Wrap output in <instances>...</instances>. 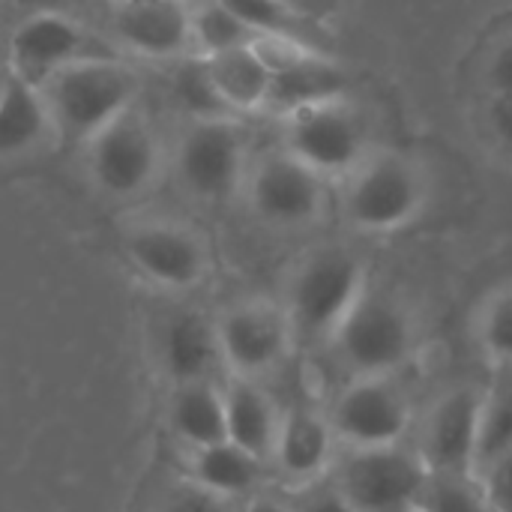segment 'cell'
<instances>
[{
    "label": "cell",
    "instance_id": "1",
    "mask_svg": "<svg viewBox=\"0 0 512 512\" xmlns=\"http://www.w3.org/2000/svg\"><path fill=\"white\" fill-rule=\"evenodd\" d=\"M90 192L117 207H138L168 177V138L138 99L105 123L81 150Z\"/></svg>",
    "mask_w": 512,
    "mask_h": 512
},
{
    "label": "cell",
    "instance_id": "2",
    "mask_svg": "<svg viewBox=\"0 0 512 512\" xmlns=\"http://www.w3.org/2000/svg\"><path fill=\"white\" fill-rule=\"evenodd\" d=\"M36 90L57 147L81 150L105 123L141 99V75L120 54H99L69 63Z\"/></svg>",
    "mask_w": 512,
    "mask_h": 512
},
{
    "label": "cell",
    "instance_id": "3",
    "mask_svg": "<svg viewBox=\"0 0 512 512\" xmlns=\"http://www.w3.org/2000/svg\"><path fill=\"white\" fill-rule=\"evenodd\" d=\"M249 159V132L240 117H189L168 138V177L192 204L240 198Z\"/></svg>",
    "mask_w": 512,
    "mask_h": 512
},
{
    "label": "cell",
    "instance_id": "4",
    "mask_svg": "<svg viewBox=\"0 0 512 512\" xmlns=\"http://www.w3.org/2000/svg\"><path fill=\"white\" fill-rule=\"evenodd\" d=\"M120 249L147 285L174 297L198 291L213 270L207 234L174 213H132L120 225Z\"/></svg>",
    "mask_w": 512,
    "mask_h": 512
},
{
    "label": "cell",
    "instance_id": "5",
    "mask_svg": "<svg viewBox=\"0 0 512 512\" xmlns=\"http://www.w3.org/2000/svg\"><path fill=\"white\" fill-rule=\"evenodd\" d=\"M327 345L351 378H396L417 348V324L402 300L366 285Z\"/></svg>",
    "mask_w": 512,
    "mask_h": 512
},
{
    "label": "cell",
    "instance_id": "6",
    "mask_svg": "<svg viewBox=\"0 0 512 512\" xmlns=\"http://www.w3.org/2000/svg\"><path fill=\"white\" fill-rule=\"evenodd\" d=\"M366 285V267L354 252L342 246H321L309 252L294 267L282 303L294 327V339L327 345Z\"/></svg>",
    "mask_w": 512,
    "mask_h": 512
},
{
    "label": "cell",
    "instance_id": "7",
    "mask_svg": "<svg viewBox=\"0 0 512 512\" xmlns=\"http://www.w3.org/2000/svg\"><path fill=\"white\" fill-rule=\"evenodd\" d=\"M282 147L324 180L348 177L369 159V129L348 96H333L285 114Z\"/></svg>",
    "mask_w": 512,
    "mask_h": 512
},
{
    "label": "cell",
    "instance_id": "8",
    "mask_svg": "<svg viewBox=\"0 0 512 512\" xmlns=\"http://www.w3.org/2000/svg\"><path fill=\"white\" fill-rule=\"evenodd\" d=\"M240 198L249 213L273 231H303L324 213V177L285 147L252 153Z\"/></svg>",
    "mask_w": 512,
    "mask_h": 512
},
{
    "label": "cell",
    "instance_id": "9",
    "mask_svg": "<svg viewBox=\"0 0 512 512\" xmlns=\"http://www.w3.org/2000/svg\"><path fill=\"white\" fill-rule=\"evenodd\" d=\"M99 54L117 51L108 36L96 30L87 18L66 12H30L21 15L18 24L9 30L3 63L18 81L39 87L69 63Z\"/></svg>",
    "mask_w": 512,
    "mask_h": 512
},
{
    "label": "cell",
    "instance_id": "10",
    "mask_svg": "<svg viewBox=\"0 0 512 512\" xmlns=\"http://www.w3.org/2000/svg\"><path fill=\"white\" fill-rule=\"evenodd\" d=\"M429 468L405 444L345 450L333 486L357 512H408L420 504Z\"/></svg>",
    "mask_w": 512,
    "mask_h": 512
},
{
    "label": "cell",
    "instance_id": "11",
    "mask_svg": "<svg viewBox=\"0 0 512 512\" xmlns=\"http://www.w3.org/2000/svg\"><path fill=\"white\" fill-rule=\"evenodd\" d=\"M213 321L222 366L234 378L258 381L270 375L288 360L297 342L285 306L270 300H237L213 315Z\"/></svg>",
    "mask_w": 512,
    "mask_h": 512
},
{
    "label": "cell",
    "instance_id": "12",
    "mask_svg": "<svg viewBox=\"0 0 512 512\" xmlns=\"http://www.w3.org/2000/svg\"><path fill=\"white\" fill-rule=\"evenodd\" d=\"M486 390L477 384H456L444 390L420 423V444L414 447L435 477H474L483 438Z\"/></svg>",
    "mask_w": 512,
    "mask_h": 512
},
{
    "label": "cell",
    "instance_id": "13",
    "mask_svg": "<svg viewBox=\"0 0 512 512\" xmlns=\"http://www.w3.org/2000/svg\"><path fill=\"white\" fill-rule=\"evenodd\" d=\"M327 420L336 444L345 450H372L402 444L414 423V411L396 378H351L336 396Z\"/></svg>",
    "mask_w": 512,
    "mask_h": 512
},
{
    "label": "cell",
    "instance_id": "14",
    "mask_svg": "<svg viewBox=\"0 0 512 512\" xmlns=\"http://www.w3.org/2000/svg\"><path fill=\"white\" fill-rule=\"evenodd\" d=\"M102 33L117 54L159 63L195 54L189 0H108Z\"/></svg>",
    "mask_w": 512,
    "mask_h": 512
},
{
    "label": "cell",
    "instance_id": "15",
    "mask_svg": "<svg viewBox=\"0 0 512 512\" xmlns=\"http://www.w3.org/2000/svg\"><path fill=\"white\" fill-rule=\"evenodd\" d=\"M345 213L363 231H393L411 222L426 198L420 171L396 156H369L348 174Z\"/></svg>",
    "mask_w": 512,
    "mask_h": 512
},
{
    "label": "cell",
    "instance_id": "16",
    "mask_svg": "<svg viewBox=\"0 0 512 512\" xmlns=\"http://www.w3.org/2000/svg\"><path fill=\"white\" fill-rule=\"evenodd\" d=\"M153 351L168 384L213 381L216 366H222L216 321L198 306H168L153 321Z\"/></svg>",
    "mask_w": 512,
    "mask_h": 512
},
{
    "label": "cell",
    "instance_id": "17",
    "mask_svg": "<svg viewBox=\"0 0 512 512\" xmlns=\"http://www.w3.org/2000/svg\"><path fill=\"white\" fill-rule=\"evenodd\" d=\"M336 435L330 429L327 414L312 408H291L282 411L279 438L270 456V465L291 483V486H312L324 480L336 459Z\"/></svg>",
    "mask_w": 512,
    "mask_h": 512
},
{
    "label": "cell",
    "instance_id": "18",
    "mask_svg": "<svg viewBox=\"0 0 512 512\" xmlns=\"http://www.w3.org/2000/svg\"><path fill=\"white\" fill-rule=\"evenodd\" d=\"M222 402H225L228 441L270 465L282 426V411L267 396V390H261V384L252 378L231 375L228 384L222 387Z\"/></svg>",
    "mask_w": 512,
    "mask_h": 512
},
{
    "label": "cell",
    "instance_id": "19",
    "mask_svg": "<svg viewBox=\"0 0 512 512\" xmlns=\"http://www.w3.org/2000/svg\"><path fill=\"white\" fill-rule=\"evenodd\" d=\"M48 147H57V138L39 90L9 72L0 93V162L30 159Z\"/></svg>",
    "mask_w": 512,
    "mask_h": 512
},
{
    "label": "cell",
    "instance_id": "20",
    "mask_svg": "<svg viewBox=\"0 0 512 512\" xmlns=\"http://www.w3.org/2000/svg\"><path fill=\"white\" fill-rule=\"evenodd\" d=\"M201 57H204L207 78H210L219 102L231 114L243 117V114L264 111L267 90H270V69L258 57L252 42L225 48L216 54H201Z\"/></svg>",
    "mask_w": 512,
    "mask_h": 512
},
{
    "label": "cell",
    "instance_id": "21",
    "mask_svg": "<svg viewBox=\"0 0 512 512\" xmlns=\"http://www.w3.org/2000/svg\"><path fill=\"white\" fill-rule=\"evenodd\" d=\"M264 474H267V462L246 453L243 447H237L231 441L189 450L186 477L195 480L198 486H204L216 495L234 498V501H249L252 495H258Z\"/></svg>",
    "mask_w": 512,
    "mask_h": 512
},
{
    "label": "cell",
    "instance_id": "22",
    "mask_svg": "<svg viewBox=\"0 0 512 512\" xmlns=\"http://www.w3.org/2000/svg\"><path fill=\"white\" fill-rule=\"evenodd\" d=\"M165 417H168L171 435L189 450L228 441L222 387H216L213 381L174 384Z\"/></svg>",
    "mask_w": 512,
    "mask_h": 512
},
{
    "label": "cell",
    "instance_id": "23",
    "mask_svg": "<svg viewBox=\"0 0 512 512\" xmlns=\"http://www.w3.org/2000/svg\"><path fill=\"white\" fill-rule=\"evenodd\" d=\"M252 33L258 36H276L291 39L318 51L330 54V39L321 24L312 21V15L288 0H222Z\"/></svg>",
    "mask_w": 512,
    "mask_h": 512
},
{
    "label": "cell",
    "instance_id": "24",
    "mask_svg": "<svg viewBox=\"0 0 512 512\" xmlns=\"http://www.w3.org/2000/svg\"><path fill=\"white\" fill-rule=\"evenodd\" d=\"M195 54H216L225 48L255 42V33L222 0H189Z\"/></svg>",
    "mask_w": 512,
    "mask_h": 512
},
{
    "label": "cell",
    "instance_id": "25",
    "mask_svg": "<svg viewBox=\"0 0 512 512\" xmlns=\"http://www.w3.org/2000/svg\"><path fill=\"white\" fill-rule=\"evenodd\" d=\"M477 345L483 357L498 366V369H512V285L498 288L489 294L477 315Z\"/></svg>",
    "mask_w": 512,
    "mask_h": 512
},
{
    "label": "cell",
    "instance_id": "26",
    "mask_svg": "<svg viewBox=\"0 0 512 512\" xmlns=\"http://www.w3.org/2000/svg\"><path fill=\"white\" fill-rule=\"evenodd\" d=\"M420 507L426 512H492L474 477H435L420 495Z\"/></svg>",
    "mask_w": 512,
    "mask_h": 512
},
{
    "label": "cell",
    "instance_id": "27",
    "mask_svg": "<svg viewBox=\"0 0 512 512\" xmlns=\"http://www.w3.org/2000/svg\"><path fill=\"white\" fill-rule=\"evenodd\" d=\"M512 444V384H498L486 390V411H483V438H480V459L489 462L495 453Z\"/></svg>",
    "mask_w": 512,
    "mask_h": 512
},
{
    "label": "cell",
    "instance_id": "28",
    "mask_svg": "<svg viewBox=\"0 0 512 512\" xmlns=\"http://www.w3.org/2000/svg\"><path fill=\"white\" fill-rule=\"evenodd\" d=\"M156 512H243V501L216 495V492L198 486L195 480L183 477L162 495Z\"/></svg>",
    "mask_w": 512,
    "mask_h": 512
},
{
    "label": "cell",
    "instance_id": "29",
    "mask_svg": "<svg viewBox=\"0 0 512 512\" xmlns=\"http://www.w3.org/2000/svg\"><path fill=\"white\" fill-rule=\"evenodd\" d=\"M486 504L492 512H512V444L495 453L474 474Z\"/></svg>",
    "mask_w": 512,
    "mask_h": 512
},
{
    "label": "cell",
    "instance_id": "30",
    "mask_svg": "<svg viewBox=\"0 0 512 512\" xmlns=\"http://www.w3.org/2000/svg\"><path fill=\"white\" fill-rule=\"evenodd\" d=\"M294 512H357V510L342 498V492L333 486V480H330L327 486H321V480H318V483L306 486V495H303V501L294 507Z\"/></svg>",
    "mask_w": 512,
    "mask_h": 512
},
{
    "label": "cell",
    "instance_id": "31",
    "mask_svg": "<svg viewBox=\"0 0 512 512\" xmlns=\"http://www.w3.org/2000/svg\"><path fill=\"white\" fill-rule=\"evenodd\" d=\"M3 3L15 6L21 15H30V12H66V15L87 18L84 15L87 0H3Z\"/></svg>",
    "mask_w": 512,
    "mask_h": 512
},
{
    "label": "cell",
    "instance_id": "32",
    "mask_svg": "<svg viewBox=\"0 0 512 512\" xmlns=\"http://www.w3.org/2000/svg\"><path fill=\"white\" fill-rule=\"evenodd\" d=\"M489 84L495 87V93H512V39L495 51L489 63Z\"/></svg>",
    "mask_w": 512,
    "mask_h": 512
},
{
    "label": "cell",
    "instance_id": "33",
    "mask_svg": "<svg viewBox=\"0 0 512 512\" xmlns=\"http://www.w3.org/2000/svg\"><path fill=\"white\" fill-rule=\"evenodd\" d=\"M489 117H492L495 135L507 147H512V93H495L492 108H489Z\"/></svg>",
    "mask_w": 512,
    "mask_h": 512
},
{
    "label": "cell",
    "instance_id": "34",
    "mask_svg": "<svg viewBox=\"0 0 512 512\" xmlns=\"http://www.w3.org/2000/svg\"><path fill=\"white\" fill-rule=\"evenodd\" d=\"M243 512H294V507H288L279 498H270V495H261L258 492L249 501H243Z\"/></svg>",
    "mask_w": 512,
    "mask_h": 512
},
{
    "label": "cell",
    "instance_id": "35",
    "mask_svg": "<svg viewBox=\"0 0 512 512\" xmlns=\"http://www.w3.org/2000/svg\"><path fill=\"white\" fill-rule=\"evenodd\" d=\"M6 81H9V69H6V63H3V57H0V93H3Z\"/></svg>",
    "mask_w": 512,
    "mask_h": 512
},
{
    "label": "cell",
    "instance_id": "36",
    "mask_svg": "<svg viewBox=\"0 0 512 512\" xmlns=\"http://www.w3.org/2000/svg\"><path fill=\"white\" fill-rule=\"evenodd\" d=\"M288 3H294V6H300V9L309 12V3H312V0H288Z\"/></svg>",
    "mask_w": 512,
    "mask_h": 512
},
{
    "label": "cell",
    "instance_id": "37",
    "mask_svg": "<svg viewBox=\"0 0 512 512\" xmlns=\"http://www.w3.org/2000/svg\"><path fill=\"white\" fill-rule=\"evenodd\" d=\"M408 512H426V510H423V507H420V504H417V507H414V510H408Z\"/></svg>",
    "mask_w": 512,
    "mask_h": 512
},
{
    "label": "cell",
    "instance_id": "38",
    "mask_svg": "<svg viewBox=\"0 0 512 512\" xmlns=\"http://www.w3.org/2000/svg\"><path fill=\"white\" fill-rule=\"evenodd\" d=\"M0 6H3V0H0Z\"/></svg>",
    "mask_w": 512,
    "mask_h": 512
}]
</instances>
